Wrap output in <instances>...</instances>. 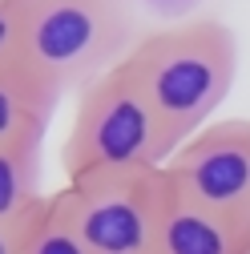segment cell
<instances>
[{"mask_svg": "<svg viewBox=\"0 0 250 254\" xmlns=\"http://www.w3.org/2000/svg\"><path fill=\"white\" fill-rule=\"evenodd\" d=\"M125 69L141 85L170 145H186L206 129L238 77V41L222 20H182L137 37Z\"/></svg>", "mask_w": 250, "mask_h": 254, "instance_id": "cell-1", "label": "cell"}, {"mask_svg": "<svg viewBox=\"0 0 250 254\" xmlns=\"http://www.w3.org/2000/svg\"><path fill=\"white\" fill-rule=\"evenodd\" d=\"M133 45L129 0H20V65L61 97L117 69Z\"/></svg>", "mask_w": 250, "mask_h": 254, "instance_id": "cell-2", "label": "cell"}, {"mask_svg": "<svg viewBox=\"0 0 250 254\" xmlns=\"http://www.w3.org/2000/svg\"><path fill=\"white\" fill-rule=\"evenodd\" d=\"M174 157V145L162 129L158 113L149 109L133 73L117 69L101 73L77 89L73 125L61 145L65 182L97 178V174H125V170H158Z\"/></svg>", "mask_w": 250, "mask_h": 254, "instance_id": "cell-3", "label": "cell"}, {"mask_svg": "<svg viewBox=\"0 0 250 254\" xmlns=\"http://www.w3.org/2000/svg\"><path fill=\"white\" fill-rule=\"evenodd\" d=\"M49 198L85 254H153L174 190L166 166H158L77 178Z\"/></svg>", "mask_w": 250, "mask_h": 254, "instance_id": "cell-4", "label": "cell"}, {"mask_svg": "<svg viewBox=\"0 0 250 254\" xmlns=\"http://www.w3.org/2000/svg\"><path fill=\"white\" fill-rule=\"evenodd\" d=\"M166 178L182 202L238 222L250 198V121L230 117L206 125L202 133L174 149Z\"/></svg>", "mask_w": 250, "mask_h": 254, "instance_id": "cell-5", "label": "cell"}, {"mask_svg": "<svg viewBox=\"0 0 250 254\" xmlns=\"http://www.w3.org/2000/svg\"><path fill=\"white\" fill-rule=\"evenodd\" d=\"M61 105V93L49 89L24 65L0 69V149L20 141H45L49 121Z\"/></svg>", "mask_w": 250, "mask_h": 254, "instance_id": "cell-6", "label": "cell"}, {"mask_svg": "<svg viewBox=\"0 0 250 254\" xmlns=\"http://www.w3.org/2000/svg\"><path fill=\"white\" fill-rule=\"evenodd\" d=\"M242 250H246V238L234 218L210 214L174 194L153 254H242Z\"/></svg>", "mask_w": 250, "mask_h": 254, "instance_id": "cell-7", "label": "cell"}, {"mask_svg": "<svg viewBox=\"0 0 250 254\" xmlns=\"http://www.w3.org/2000/svg\"><path fill=\"white\" fill-rule=\"evenodd\" d=\"M41 145L45 141H20L0 149V226L28 222L45 206L41 186Z\"/></svg>", "mask_w": 250, "mask_h": 254, "instance_id": "cell-8", "label": "cell"}, {"mask_svg": "<svg viewBox=\"0 0 250 254\" xmlns=\"http://www.w3.org/2000/svg\"><path fill=\"white\" fill-rule=\"evenodd\" d=\"M20 254H85L81 242L65 230V222L57 218L53 210V198H45V206L37 210L33 226H28V238H24V250Z\"/></svg>", "mask_w": 250, "mask_h": 254, "instance_id": "cell-9", "label": "cell"}, {"mask_svg": "<svg viewBox=\"0 0 250 254\" xmlns=\"http://www.w3.org/2000/svg\"><path fill=\"white\" fill-rule=\"evenodd\" d=\"M20 65V0H0V69Z\"/></svg>", "mask_w": 250, "mask_h": 254, "instance_id": "cell-10", "label": "cell"}, {"mask_svg": "<svg viewBox=\"0 0 250 254\" xmlns=\"http://www.w3.org/2000/svg\"><path fill=\"white\" fill-rule=\"evenodd\" d=\"M33 218H37V214H33ZM33 218H28V222H16V226H0V254H20V250H24V238H28Z\"/></svg>", "mask_w": 250, "mask_h": 254, "instance_id": "cell-11", "label": "cell"}, {"mask_svg": "<svg viewBox=\"0 0 250 254\" xmlns=\"http://www.w3.org/2000/svg\"><path fill=\"white\" fill-rule=\"evenodd\" d=\"M238 230H242V238L250 242V198H246V206H242V214H238Z\"/></svg>", "mask_w": 250, "mask_h": 254, "instance_id": "cell-12", "label": "cell"}, {"mask_svg": "<svg viewBox=\"0 0 250 254\" xmlns=\"http://www.w3.org/2000/svg\"><path fill=\"white\" fill-rule=\"evenodd\" d=\"M242 254H250V242H246V250H242Z\"/></svg>", "mask_w": 250, "mask_h": 254, "instance_id": "cell-13", "label": "cell"}]
</instances>
